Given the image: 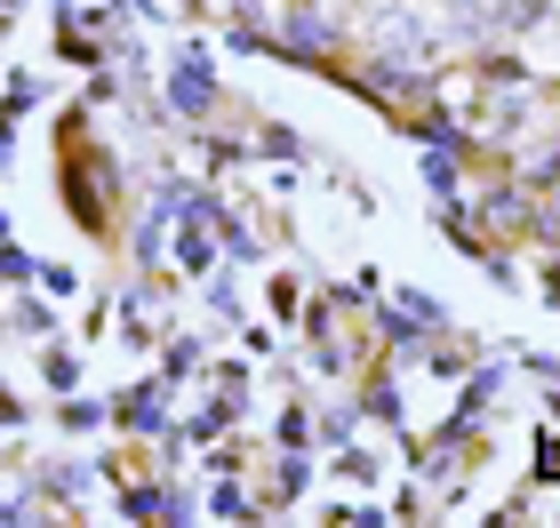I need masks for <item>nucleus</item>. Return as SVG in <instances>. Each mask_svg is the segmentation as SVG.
Masks as SVG:
<instances>
[{
    "label": "nucleus",
    "instance_id": "obj_1",
    "mask_svg": "<svg viewBox=\"0 0 560 528\" xmlns=\"http://www.w3.org/2000/svg\"><path fill=\"white\" fill-rule=\"evenodd\" d=\"M209 96H217L209 64H200V57H176V72H168V105L185 113V120H200V113H209Z\"/></svg>",
    "mask_w": 560,
    "mask_h": 528
}]
</instances>
